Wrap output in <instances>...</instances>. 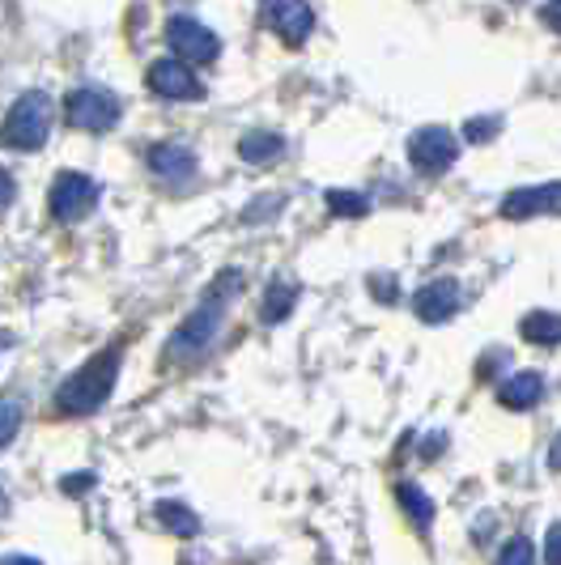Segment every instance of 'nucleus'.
<instances>
[{
    "label": "nucleus",
    "instance_id": "32",
    "mask_svg": "<svg viewBox=\"0 0 561 565\" xmlns=\"http://www.w3.org/2000/svg\"><path fill=\"white\" fill-rule=\"evenodd\" d=\"M0 514H4V484H0Z\"/></svg>",
    "mask_w": 561,
    "mask_h": 565
},
{
    "label": "nucleus",
    "instance_id": "13",
    "mask_svg": "<svg viewBox=\"0 0 561 565\" xmlns=\"http://www.w3.org/2000/svg\"><path fill=\"white\" fill-rule=\"evenodd\" d=\"M540 396H544V374L540 370H519L498 387V404L510 408V413H528V408L540 404Z\"/></svg>",
    "mask_w": 561,
    "mask_h": 565
},
{
    "label": "nucleus",
    "instance_id": "20",
    "mask_svg": "<svg viewBox=\"0 0 561 565\" xmlns=\"http://www.w3.org/2000/svg\"><path fill=\"white\" fill-rule=\"evenodd\" d=\"M22 422H27V408H22V399H0V451L18 438V429H22Z\"/></svg>",
    "mask_w": 561,
    "mask_h": 565
},
{
    "label": "nucleus",
    "instance_id": "18",
    "mask_svg": "<svg viewBox=\"0 0 561 565\" xmlns=\"http://www.w3.org/2000/svg\"><path fill=\"white\" fill-rule=\"evenodd\" d=\"M158 523L179 540L200 536V514L192 507H183V502H158Z\"/></svg>",
    "mask_w": 561,
    "mask_h": 565
},
{
    "label": "nucleus",
    "instance_id": "19",
    "mask_svg": "<svg viewBox=\"0 0 561 565\" xmlns=\"http://www.w3.org/2000/svg\"><path fill=\"white\" fill-rule=\"evenodd\" d=\"M324 200H328V209H332L337 217H349V222H358V217H366V213H370V196H362V192H349V188H332Z\"/></svg>",
    "mask_w": 561,
    "mask_h": 565
},
{
    "label": "nucleus",
    "instance_id": "16",
    "mask_svg": "<svg viewBox=\"0 0 561 565\" xmlns=\"http://www.w3.org/2000/svg\"><path fill=\"white\" fill-rule=\"evenodd\" d=\"M395 498H400V510L413 519V527H417V532H430V523H434V498L413 481L400 484V489H395Z\"/></svg>",
    "mask_w": 561,
    "mask_h": 565
},
{
    "label": "nucleus",
    "instance_id": "4",
    "mask_svg": "<svg viewBox=\"0 0 561 565\" xmlns=\"http://www.w3.org/2000/svg\"><path fill=\"white\" fill-rule=\"evenodd\" d=\"M98 200H103V188L89 174L60 170L56 179H52V192H47V209H52V217H56L60 226H77V222H85L98 209Z\"/></svg>",
    "mask_w": 561,
    "mask_h": 565
},
{
    "label": "nucleus",
    "instance_id": "22",
    "mask_svg": "<svg viewBox=\"0 0 561 565\" xmlns=\"http://www.w3.org/2000/svg\"><path fill=\"white\" fill-rule=\"evenodd\" d=\"M498 128H502V119H498V115H485V119H468V124H464V137L473 145H485L498 137Z\"/></svg>",
    "mask_w": 561,
    "mask_h": 565
},
{
    "label": "nucleus",
    "instance_id": "29",
    "mask_svg": "<svg viewBox=\"0 0 561 565\" xmlns=\"http://www.w3.org/2000/svg\"><path fill=\"white\" fill-rule=\"evenodd\" d=\"M443 451H447V434H430V443L421 447V459H438Z\"/></svg>",
    "mask_w": 561,
    "mask_h": 565
},
{
    "label": "nucleus",
    "instance_id": "21",
    "mask_svg": "<svg viewBox=\"0 0 561 565\" xmlns=\"http://www.w3.org/2000/svg\"><path fill=\"white\" fill-rule=\"evenodd\" d=\"M498 565H536V548L528 536H510L498 553Z\"/></svg>",
    "mask_w": 561,
    "mask_h": 565
},
{
    "label": "nucleus",
    "instance_id": "7",
    "mask_svg": "<svg viewBox=\"0 0 561 565\" xmlns=\"http://www.w3.org/2000/svg\"><path fill=\"white\" fill-rule=\"evenodd\" d=\"M455 158H459V137L443 124H425L409 137V162L421 174H443L455 167Z\"/></svg>",
    "mask_w": 561,
    "mask_h": 565
},
{
    "label": "nucleus",
    "instance_id": "11",
    "mask_svg": "<svg viewBox=\"0 0 561 565\" xmlns=\"http://www.w3.org/2000/svg\"><path fill=\"white\" fill-rule=\"evenodd\" d=\"M264 22L285 47H303L315 30V9L303 0H277V4H264Z\"/></svg>",
    "mask_w": 561,
    "mask_h": 565
},
{
    "label": "nucleus",
    "instance_id": "27",
    "mask_svg": "<svg viewBox=\"0 0 561 565\" xmlns=\"http://www.w3.org/2000/svg\"><path fill=\"white\" fill-rule=\"evenodd\" d=\"M370 294H379L383 302H395V277H370Z\"/></svg>",
    "mask_w": 561,
    "mask_h": 565
},
{
    "label": "nucleus",
    "instance_id": "15",
    "mask_svg": "<svg viewBox=\"0 0 561 565\" xmlns=\"http://www.w3.org/2000/svg\"><path fill=\"white\" fill-rule=\"evenodd\" d=\"M519 337L528 340V344L553 349V344H561V315H553V311L523 315V319H519Z\"/></svg>",
    "mask_w": 561,
    "mask_h": 565
},
{
    "label": "nucleus",
    "instance_id": "3",
    "mask_svg": "<svg viewBox=\"0 0 561 565\" xmlns=\"http://www.w3.org/2000/svg\"><path fill=\"white\" fill-rule=\"evenodd\" d=\"M47 137H52V98L43 89H30L9 107L0 124V141L18 153H39Z\"/></svg>",
    "mask_w": 561,
    "mask_h": 565
},
{
    "label": "nucleus",
    "instance_id": "9",
    "mask_svg": "<svg viewBox=\"0 0 561 565\" xmlns=\"http://www.w3.org/2000/svg\"><path fill=\"white\" fill-rule=\"evenodd\" d=\"M459 302H464V289H459V281H455V277H434V281H425L417 294H413V315H417L421 323L438 328V323L455 319Z\"/></svg>",
    "mask_w": 561,
    "mask_h": 565
},
{
    "label": "nucleus",
    "instance_id": "8",
    "mask_svg": "<svg viewBox=\"0 0 561 565\" xmlns=\"http://www.w3.org/2000/svg\"><path fill=\"white\" fill-rule=\"evenodd\" d=\"M145 85H149V94H158L167 103H204V82L183 60H154L145 73Z\"/></svg>",
    "mask_w": 561,
    "mask_h": 565
},
{
    "label": "nucleus",
    "instance_id": "14",
    "mask_svg": "<svg viewBox=\"0 0 561 565\" xmlns=\"http://www.w3.org/2000/svg\"><path fill=\"white\" fill-rule=\"evenodd\" d=\"M285 153V137L280 132H264V128H255L247 132L243 141H239V158L243 162H252V167H264V162H273Z\"/></svg>",
    "mask_w": 561,
    "mask_h": 565
},
{
    "label": "nucleus",
    "instance_id": "1",
    "mask_svg": "<svg viewBox=\"0 0 561 565\" xmlns=\"http://www.w3.org/2000/svg\"><path fill=\"white\" fill-rule=\"evenodd\" d=\"M243 268H225L218 281L204 289V298H200V307L179 328H174V337L167 340V349H162V362H197L200 353H209L213 349V340L222 337L225 328V311H230V302H234V294L243 289Z\"/></svg>",
    "mask_w": 561,
    "mask_h": 565
},
{
    "label": "nucleus",
    "instance_id": "2",
    "mask_svg": "<svg viewBox=\"0 0 561 565\" xmlns=\"http://www.w3.org/2000/svg\"><path fill=\"white\" fill-rule=\"evenodd\" d=\"M119 362H124V353H119V344H112V349L94 353L82 370H73L56 387L60 413L64 417H89V413H98L112 399L115 383H119Z\"/></svg>",
    "mask_w": 561,
    "mask_h": 565
},
{
    "label": "nucleus",
    "instance_id": "17",
    "mask_svg": "<svg viewBox=\"0 0 561 565\" xmlns=\"http://www.w3.org/2000/svg\"><path fill=\"white\" fill-rule=\"evenodd\" d=\"M294 302H298V285L294 281H273L264 289V307H260V319L264 323H285L294 315Z\"/></svg>",
    "mask_w": 561,
    "mask_h": 565
},
{
    "label": "nucleus",
    "instance_id": "6",
    "mask_svg": "<svg viewBox=\"0 0 561 565\" xmlns=\"http://www.w3.org/2000/svg\"><path fill=\"white\" fill-rule=\"evenodd\" d=\"M167 43L174 60H183L188 68L192 64H213V60L222 56V39L204 26L200 18H188V13H174L167 22Z\"/></svg>",
    "mask_w": 561,
    "mask_h": 565
},
{
    "label": "nucleus",
    "instance_id": "25",
    "mask_svg": "<svg viewBox=\"0 0 561 565\" xmlns=\"http://www.w3.org/2000/svg\"><path fill=\"white\" fill-rule=\"evenodd\" d=\"M544 565H561V523H553L544 536Z\"/></svg>",
    "mask_w": 561,
    "mask_h": 565
},
{
    "label": "nucleus",
    "instance_id": "24",
    "mask_svg": "<svg viewBox=\"0 0 561 565\" xmlns=\"http://www.w3.org/2000/svg\"><path fill=\"white\" fill-rule=\"evenodd\" d=\"M280 204H285L280 196H260V204H252V209H243V222H264V217H273V213H280Z\"/></svg>",
    "mask_w": 561,
    "mask_h": 565
},
{
    "label": "nucleus",
    "instance_id": "30",
    "mask_svg": "<svg viewBox=\"0 0 561 565\" xmlns=\"http://www.w3.org/2000/svg\"><path fill=\"white\" fill-rule=\"evenodd\" d=\"M549 468H553V472H561V434L553 438V447H549Z\"/></svg>",
    "mask_w": 561,
    "mask_h": 565
},
{
    "label": "nucleus",
    "instance_id": "10",
    "mask_svg": "<svg viewBox=\"0 0 561 565\" xmlns=\"http://www.w3.org/2000/svg\"><path fill=\"white\" fill-rule=\"evenodd\" d=\"M506 222H528L536 213H553L561 217V183H536V188H515L498 204Z\"/></svg>",
    "mask_w": 561,
    "mask_h": 565
},
{
    "label": "nucleus",
    "instance_id": "31",
    "mask_svg": "<svg viewBox=\"0 0 561 565\" xmlns=\"http://www.w3.org/2000/svg\"><path fill=\"white\" fill-rule=\"evenodd\" d=\"M0 565H43V562H34V557H9V562H0Z\"/></svg>",
    "mask_w": 561,
    "mask_h": 565
},
{
    "label": "nucleus",
    "instance_id": "28",
    "mask_svg": "<svg viewBox=\"0 0 561 565\" xmlns=\"http://www.w3.org/2000/svg\"><path fill=\"white\" fill-rule=\"evenodd\" d=\"M540 22L553 30V34H561V0H553V4H540Z\"/></svg>",
    "mask_w": 561,
    "mask_h": 565
},
{
    "label": "nucleus",
    "instance_id": "5",
    "mask_svg": "<svg viewBox=\"0 0 561 565\" xmlns=\"http://www.w3.org/2000/svg\"><path fill=\"white\" fill-rule=\"evenodd\" d=\"M119 115H124V103L112 89H98V85H82L64 98V124L77 132H112Z\"/></svg>",
    "mask_w": 561,
    "mask_h": 565
},
{
    "label": "nucleus",
    "instance_id": "12",
    "mask_svg": "<svg viewBox=\"0 0 561 565\" xmlns=\"http://www.w3.org/2000/svg\"><path fill=\"white\" fill-rule=\"evenodd\" d=\"M149 170H154L158 179L174 183V188H183V183L197 179V153L179 141H162L149 149Z\"/></svg>",
    "mask_w": 561,
    "mask_h": 565
},
{
    "label": "nucleus",
    "instance_id": "23",
    "mask_svg": "<svg viewBox=\"0 0 561 565\" xmlns=\"http://www.w3.org/2000/svg\"><path fill=\"white\" fill-rule=\"evenodd\" d=\"M98 484V472H77V477H64L60 481V493H68V498H82Z\"/></svg>",
    "mask_w": 561,
    "mask_h": 565
},
{
    "label": "nucleus",
    "instance_id": "26",
    "mask_svg": "<svg viewBox=\"0 0 561 565\" xmlns=\"http://www.w3.org/2000/svg\"><path fill=\"white\" fill-rule=\"evenodd\" d=\"M13 200H18V179H13L9 170L0 167V213H4V209H9Z\"/></svg>",
    "mask_w": 561,
    "mask_h": 565
}]
</instances>
